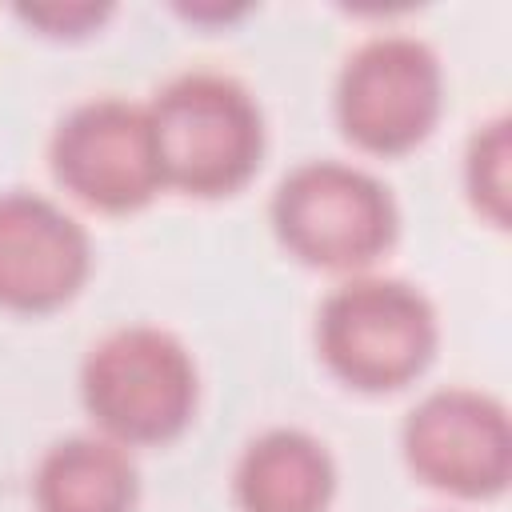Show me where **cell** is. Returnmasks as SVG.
Wrapping results in <instances>:
<instances>
[{
	"label": "cell",
	"mask_w": 512,
	"mask_h": 512,
	"mask_svg": "<svg viewBox=\"0 0 512 512\" xmlns=\"http://www.w3.org/2000/svg\"><path fill=\"white\" fill-rule=\"evenodd\" d=\"M108 12H112V4H92V0H68V4L48 0V4H20L16 8L20 20H28L32 28H44L48 36H84Z\"/></svg>",
	"instance_id": "12"
},
{
	"label": "cell",
	"mask_w": 512,
	"mask_h": 512,
	"mask_svg": "<svg viewBox=\"0 0 512 512\" xmlns=\"http://www.w3.org/2000/svg\"><path fill=\"white\" fill-rule=\"evenodd\" d=\"M508 156H512L508 116L480 124L464 152V188L476 212H484L496 228H508Z\"/></svg>",
	"instance_id": "11"
},
{
	"label": "cell",
	"mask_w": 512,
	"mask_h": 512,
	"mask_svg": "<svg viewBox=\"0 0 512 512\" xmlns=\"http://www.w3.org/2000/svg\"><path fill=\"white\" fill-rule=\"evenodd\" d=\"M140 476L124 444L108 436L56 440L32 476L36 512H132Z\"/></svg>",
	"instance_id": "10"
},
{
	"label": "cell",
	"mask_w": 512,
	"mask_h": 512,
	"mask_svg": "<svg viewBox=\"0 0 512 512\" xmlns=\"http://www.w3.org/2000/svg\"><path fill=\"white\" fill-rule=\"evenodd\" d=\"M440 328L432 300L396 276H352L328 292L316 316V348L332 376L360 392H392L416 380Z\"/></svg>",
	"instance_id": "2"
},
{
	"label": "cell",
	"mask_w": 512,
	"mask_h": 512,
	"mask_svg": "<svg viewBox=\"0 0 512 512\" xmlns=\"http://www.w3.org/2000/svg\"><path fill=\"white\" fill-rule=\"evenodd\" d=\"M92 272L88 232L48 196L0 192V308L52 312L68 304Z\"/></svg>",
	"instance_id": "8"
},
{
	"label": "cell",
	"mask_w": 512,
	"mask_h": 512,
	"mask_svg": "<svg viewBox=\"0 0 512 512\" xmlns=\"http://www.w3.org/2000/svg\"><path fill=\"white\" fill-rule=\"evenodd\" d=\"M52 176L88 208L132 212L160 188L148 108L124 96H96L76 104L48 144Z\"/></svg>",
	"instance_id": "6"
},
{
	"label": "cell",
	"mask_w": 512,
	"mask_h": 512,
	"mask_svg": "<svg viewBox=\"0 0 512 512\" xmlns=\"http://www.w3.org/2000/svg\"><path fill=\"white\" fill-rule=\"evenodd\" d=\"M192 352L164 328L128 324L108 332L80 368V396L100 432L116 444L176 440L196 412Z\"/></svg>",
	"instance_id": "3"
},
{
	"label": "cell",
	"mask_w": 512,
	"mask_h": 512,
	"mask_svg": "<svg viewBox=\"0 0 512 512\" xmlns=\"http://www.w3.org/2000/svg\"><path fill=\"white\" fill-rule=\"evenodd\" d=\"M148 108L160 180L188 196H228L244 188L264 156V116L256 96L224 72H180Z\"/></svg>",
	"instance_id": "1"
},
{
	"label": "cell",
	"mask_w": 512,
	"mask_h": 512,
	"mask_svg": "<svg viewBox=\"0 0 512 512\" xmlns=\"http://www.w3.org/2000/svg\"><path fill=\"white\" fill-rule=\"evenodd\" d=\"M440 108V56L408 32L364 40L336 76V120L356 148L376 156H400L428 140Z\"/></svg>",
	"instance_id": "5"
},
{
	"label": "cell",
	"mask_w": 512,
	"mask_h": 512,
	"mask_svg": "<svg viewBox=\"0 0 512 512\" xmlns=\"http://www.w3.org/2000/svg\"><path fill=\"white\" fill-rule=\"evenodd\" d=\"M240 512H328L336 464L328 448L300 428H268L236 464Z\"/></svg>",
	"instance_id": "9"
},
{
	"label": "cell",
	"mask_w": 512,
	"mask_h": 512,
	"mask_svg": "<svg viewBox=\"0 0 512 512\" xmlns=\"http://www.w3.org/2000/svg\"><path fill=\"white\" fill-rule=\"evenodd\" d=\"M400 448L424 484L464 500L500 496L512 476L508 408L476 388L428 392L408 412Z\"/></svg>",
	"instance_id": "7"
},
{
	"label": "cell",
	"mask_w": 512,
	"mask_h": 512,
	"mask_svg": "<svg viewBox=\"0 0 512 512\" xmlns=\"http://www.w3.org/2000/svg\"><path fill=\"white\" fill-rule=\"evenodd\" d=\"M272 228L280 244L328 272H360L376 264L400 228L396 200L384 180L344 160H304L272 192Z\"/></svg>",
	"instance_id": "4"
}]
</instances>
